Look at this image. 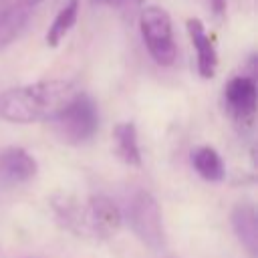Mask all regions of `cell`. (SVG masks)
Wrapping results in <instances>:
<instances>
[{
  "instance_id": "2e32d148",
  "label": "cell",
  "mask_w": 258,
  "mask_h": 258,
  "mask_svg": "<svg viewBox=\"0 0 258 258\" xmlns=\"http://www.w3.org/2000/svg\"><path fill=\"white\" fill-rule=\"evenodd\" d=\"M131 2H135V4H141V2H143V0H131Z\"/></svg>"
},
{
  "instance_id": "4fadbf2b",
  "label": "cell",
  "mask_w": 258,
  "mask_h": 258,
  "mask_svg": "<svg viewBox=\"0 0 258 258\" xmlns=\"http://www.w3.org/2000/svg\"><path fill=\"white\" fill-rule=\"evenodd\" d=\"M212 6L216 10V14H222L226 10V0H212Z\"/></svg>"
},
{
  "instance_id": "6da1fadb",
  "label": "cell",
  "mask_w": 258,
  "mask_h": 258,
  "mask_svg": "<svg viewBox=\"0 0 258 258\" xmlns=\"http://www.w3.org/2000/svg\"><path fill=\"white\" fill-rule=\"evenodd\" d=\"M79 93L77 83L64 79L12 87L0 93V119L16 125L50 123L77 99Z\"/></svg>"
},
{
  "instance_id": "30bf717a",
  "label": "cell",
  "mask_w": 258,
  "mask_h": 258,
  "mask_svg": "<svg viewBox=\"0 0 258 258\" xmlns=\"http://www.w3.org/2000/svg\"><path fill=\"white\" fill-rule=\"evenodd\" d=\"M113 149H115V155L123 163L131 165V167L141 165V149H139V141H137V127L133 121H123V123L115 125Z\"/></svg>"
},
{
  "instance_id": "3957f363",
  "label": "cell",
  "mask_w": 258,
  "mask_h": 258,
  "mask_svg": "<svg viewBox=\"0 0 258 258\" xmlns=\"http://www.w3.org/2000/svg\"><path fill=\"white\" fill-rule=\"evenodd\" d=\"M139 30L145 42L149 56L161 64L171 67L177 60V44L173 38V24L171 16L165 8L151 4L145 6L139 14Z\"/></svg>"
},
{
  "instance_id": "7a4b0ae2",
  "label": "cell",
  "mask_w": 258,
  "mask_h": 258,
  "mask_svg": "<svg viewBox=\"0 0 258 258\" xmlns=\"http://www.w3.org/2000/svg\"><path fill=\"white\" fill-rule=\"evenodd\" d=\"M125 220L131 232L135 234V238L143 246H147L153 252L165 248V228H163L161 208L149 191L139 189L131 196L125 210Z\"/></svg>"
},
{
  "instance_id": "277c9868",
  "label": "cell",
  "mask_w": 258,
  "mask_h": 258,
  "mask_svg": "<svg viewBox=\"0 0 258 258\" xmlns=\"http://www.w3.org/2000/svg\"><path fill=\"white\" fill-rule=\"evenodd\" d=\"M50 125L60 141L83 145L91 141L99 129V109L89 95L79 93L77 99L54 121H50Z\"/></svg>"
},
{
  "instance_id": "9a60e30c",
  "label": "cell",
  "mask_w": 258,
  "mask_h": 258,
  "mask_svg": "<svg viewBox=\"0 0 258 258\" xmlns=\"http://www.w3.org/2000/svg\"><path fill=\"white\" fill-rule=\"evenodd\" d=\"M22 2H24L26 6H36V4H40L42 0H22Z\"/></svg>"
},
{
  "instance_id": "ba28073f",
  "label": "cell",
  "mask_w": 258,
  "mask_h": 258,
  "mask_svg": "<svg viewBox=\"0 0 258 258\" xmlns=\"http://www.w3.org/2000/svg\"><path fill=\"white\" fill-rule=\"evenodd\" d=\"M189 40L196 48V60H198V73L202 79H212L218 69V52L214 48V42L200 18H189L185 22Z\"/></svg>"
},
{
  "instance_id": "5bb4252c",
  "label": "cell",
  "mask_w": 258,
  "mask_h": 258,
  "mask_svg": "<svg viewBox=\"0 0 258 258\" xmlns=\"http://www.w3.org/2000/svg\"><path fill=\"white\" fill-rule=\"evenodd\" d=\"M99 2H103V4H109V6H117V4H121V0H99Z\"/></svg>"
},
{
  "instance_id": "9c48e42d",
  "label": "cell",
  "mask_w": 258,
  "mask_h": 258,
  "mask_svg": "<svg viewBox=\"0 0 258 258\" xmlns=\"http://www.w3.org/2000/svg\"><path fill=\"white\" fill-rule=\"evenodd\" d=\"M232 230L238 238V242L244 246V250L250 254V258H256L258 254V218L256 208L250 202H240L234 206L230 214Z\"/></svg>"
},
{
  "instance_id": "5b68a950",
  "label": "cell",
  "mask_w": 258,
  "mask_h": 258,
  "mask_svg": "<svg viewBox=\"0 0 258 258\" xmlns=\"http://www.w3.org/2000/svg\"><path fill=\"white\" fill-rule=\"evenodd\" d=\"M123 224V214L117 204L107 196H89L83 200V234L85 240H109L113 238Z\"/></svg>"
},
{
  "instance_id": "8992f818",
  "label": "cell",
  "mask_w": 258,
  "mask_h": 258,
  "mask_svg": "<svg viewBox=\"0 0 258 258\" xmlns=\"http://www.w3.org/2000/svg\"><path fill=\"white\" fill-rule=\"evenodd\" d=\"M38 173L36 159L18 145L4 147L0 151V179L12 185L26 183Z\"/></svg>"
},
{
  "instance_id": "52a82bcc",
  "label": "cell",
  "mask_w": 258,
  "mask_h": 258,
  "mask_svg": "<svg viewBox=\"0 0 258 258\" xmlns=\"http://www.w3.org/2000/svg\"><path fill=\"white\" fill-rule=\"evenodd\" d=\"M224 99L230 109V113L244 121L250 119L256 111V81L254 77L238 75L232 77L224 87Z\"/></svg>"
},
{
  "instance_id": "7c38bea8",
  "label": "cell",
  "mask_w": 258,
  "mask_h": 258,
  "mask_svg": "<svg viewBox=\"0 0 258 258\" xmlns=\"http://www.w3.org/2000/svg\"><path fill=\"white\" fill-rule=\"evenodd\" d=\"M79 2L81 0H67L64 6L58 10V14L54 16L50 28L46 30V44L50 48H56L64 36L73 30V26L77 24V16H79Z\"/></svg>"
},
{
  "instance_id": "8fae6325",
  "label": "cell",
  "mask_w": 258,
  "mask_h": 258,
  "mask_svg": "<svg viewBox=\"0 0 258 258\" xmlns=\"http://www.w3.org/2000/svg\"><path fill=\"white\" fill-rule=\"evenodd\" d=\"M191 165L198 171V175L204 177L206 181H222L226 177L224 159L210 145H200L191 151Z\"/></svg>"
}]
</instances>
